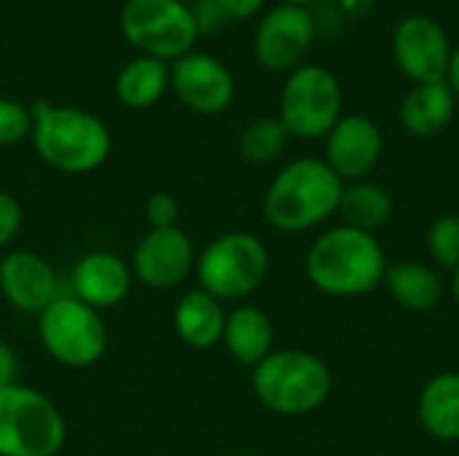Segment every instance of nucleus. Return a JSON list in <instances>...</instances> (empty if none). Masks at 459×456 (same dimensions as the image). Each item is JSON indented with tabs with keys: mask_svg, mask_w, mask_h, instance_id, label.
Listing matches in <instances>:
<instances>
[{
	"mask_svg": "<svg viewBox=\"0 0 459 456\" xmlns=\"http://www.w3.org/2000/svg\"><path fill=\"white\" fill-rule=\"evenodd\" d=\"M32 113V148L43 164L65 175H86L100 169L110 156V129L105 121L83 108L54 105L38 99Z\"/></svg>",
	"mask_w": 459,
	"mask_h": 456,
	"instance_id": "f257e3e1",
	"label": "nucleus"
},
{
	"mask_svg": "<svg viewBox=\"0 0 459 456\" xmlns=\"http://www.w3.org/2000/svg\"><path fill=\"white\" fill-rule=\"evenodd\" d=\"M304 271L320 293L358 298L385 282L387 258L374 234L342 223L312 242L304 258Z\"/></svg>",
	"mask_w": 459,
	"mask_h": 456,
	"instance_id": "f03ea898",
	"label": "nucleus"
},
{
	"mask_svg": "<svg viewBox=\"0 0 459 456\" xmlns=\"http://www.w3.org/2000/svg\"><path fill=\"white\" fill-rule=\"evenodd\" d=\"M344 183L323 161L301 156L285 164L264 194V218L282 234H301L323 226L339 212Z\"/></svg>",
	"mask_w": 459,
	"mask_h": 456,
	"instance_id": "7ed1b4c3",
	"label": "nucleus"
},
{
	"mask_svg": "<svg viewBox=\"0 0 459 456\" xmlns=\"http://www.w3.org/2000/svg\"><path fill=\"white\" fill-rule=\"evenodd\" d=\"M250 387L258 403L277 417H307L333 390L328 363L307 349H274L250 368Z\"/></svg>",
	"mask_w": 459,
	"mask_h": 456,
	"instance_id": "20e7f679",
	"label": "nucleus"
},
{
	"mask_svg": "<svg viewBox=\"0 0 459 456\" xmlns=\"http://www.w3.org/2000/svg\"><path fill=\"white\" fill-rule=\"evenodd\" d=\"M194 274L199 288L221 304L242 301L264 285L269 250L250 231H226L196 255Z\"/></svg>",
	"mask_w": 459,
	"mask_h": 456,
	"instance_id": "39448f33",
	"label": "nucleus"
},
{
	"mask_svg": "<svg viewBox=\"0 0 459 456\" xmlns=\"http://www.w3.org/2000/svg\"><path fill=\"white\" fill-rule=\"evenodd\" d=\"M67 427L59 409L27 384L0 390V456H56Z\"/></svg>",
	"mask_w": 459,
	"mask_h": 456,
	"instance_id": "423d86ee",
	"label": "nucleus"
},
{
	"mask_svg": "<svg viewBox=\"0 0 459 456\" xmlns=\"http://www.w3.org/2000/svg\"><path fill=\"white\" fill-rule=\"evenodd\" d=\"M121 35L143 56L175 62L194 51L199 30L183 0H126L118 16Z\"/></svg>",
	"mask_w": 459,
	"mask_h": 456,
	"instance_id": "0eeeda50",
	"label": "nucleus"
},
{
	"mask_svg": "<svg viewBox=\"0 0 459 456\" xmlns=\"http://www.w3.org/2000/svg\"><path fill=\"white\" fill-rule=\"evenodd\" d=\"M342 83L323 65L296 67L280 94V121L290 137L325 140V134L342 118Z\"/></svg>",
	"mask_w": 459,
	"mask_h": 456,
	"instance_id": "6e6552de",
	"label": "nucleus"
},
{
	"mask_svg": "<svg viewBox=\"0 0 459 456\" xmlns=\"http://www.w3.org/2000/svg\"><path fill=\"white\" fill-rule=\"evenodd\" d=\"M38 336L43 349L65 368H89L108 349L102 314L75 296H59L38 314Z\"/></svg>",
	"mask_w": 459,
	"mask_h": 456,
	"instance_id": "1a4fd4ad",
	"label": "nucleus"
},
{
	"mask_svg": "<svg viewBox=\"0 0 459 456\" xmlns=\"http://www.w3.org/2000/svg\"><path fill=\"white\" fill-rule=\"evenodd\" d=\"M315 35L317 24L309 8L280 3L261 16L253 38V54L272 73H293L309 54Z\"/></svg>",
	"mask_w": 459,
	"mask_h": 456,
	"instance_id": "9d476101",
	"label": "nucleus"
},
{
	"mask_svg": "<svg viewBox=\"0 0 459 456\" xmlns=\"http://www.w3.org/2000/svg\"><path fill=\"white\" fill-rule=\"evenodd\" d=\"M390 51H393L395 67L414 86L446 81L452 43H449L446 30L436 19L425 13H411L401 19L393 30Z\"/></svg>",
	"mask_w": 459,
	"mask_h": 456,
	"instance_id": "9b49d317",
	"label": "nucleus"
},
{
	"mask_svg": "<svg viewBox=\"0 0 459 456\" xmlns=\"http://www.w3.org/2000/svg\"><path fill=\"white\" fill-rule=\"evenodd\" d=\"M196 266L191 237L180 228H148L134 245L129 269L137 282L151 290H172L188 280Z\"/></svg>",
	"mask_w": 459,
	"mask_h": 456,
	"instance_id": "f8f14e48",
	"label": "nucleus"
},
{
	"mask_svg": "<svg viewBox=\"0 0 459 456\" xmlns=\"http://www.w3.org/2000/svg\"><path fill=\"white\" fill-rule=\"evenodd\" d=\"M169 86L175 97L199 116L223 113L237 94L231 70L204 51H191L169 65Z\"/></svg>",
	"mask_w": 459,
	"mask_h": 456,
	"instance_id": "ddd939ff",
	"label": "nucleus"
},
{
	"mask_svg": "<svg viewBox=\"0 0 459 456\" xmlns=\"http://www.w3.org/2000/svg\"><path fill=\"white\" fill-rule=\"evenodd\" d=\"M382 129L363 113H350L336 121L325 134V164L342 177V183L366 180L382 159Z\"/></svg>",
	"mask_w": 459,
	"mask_h": 456,
	"instance_id": "4468645a",
	"label": "nucleus"
},
{
	"mask_svg": "<svg viewBox=\"0 0 459 456\" xmlns=\"http://www.w3.org/2000/svg\"><path fill=\"white\" fill-rule=\"evenodd\" d=\"M0 296L24 314H40L59 298L56 274L32 250H13L0 258Z\"/></svg>",
	"mask_w": 459,
	"mask_h": 456,
	"instance_id": "2eb2a0df",
	"label": "nucleus"
},
{
	"mask_svg": "<svg viewBox=\"0 0 459 456\" xmlns=\"http://www.w3.org/2000/svg\"><path fill=\"white\" fill-rule=\"evenodd\" d=\"M132 282L134 277H132L129 263L121 255L108 253V250L86 253L73 269L75 298L89 304L97 312L118 306L129 296Z\"/></svg>",
	"mask_w": 459,
	"mask_h": 456,
	"instance_id": "dca6fc26",
	"label": "nucleus"
},
{
	"mask_svg": "<svg viewBox=\"0 0 459 456\" xmlns=\"http://www.w3.org/2000/svg\"><path fill=\"white\" fill-rule=\"evenodd\" d=\"M221 344L245 368H255L266 355L274 352V323L253 304H242L226 312V328Z\"/></svg>",
	"mask_w": 459,
	"mask_h": 456,
	"instance_id": "f3484780",
	"label": "nucleus"
},
{
	"mask_svg": "<svg viewBox=\"0 0 459 456\" xmlns=\"http://www.w3.org/2000/svg\"><path fill=\"white\" fill-rule=\"evenodd\" d=\"M172 325L178 339L191 349H212L223 339L226 309L218 298L202 288L188 290L172 312Z\"/></svg>",
	"mask_w": 459,
	"mask_h": 456,
	"instance_id": "a211bd4d",
	"label": "nucleus"
},
{
	"mask_svg": "<svg viewBox=\"0 0 459 456\" xmlns=\"http://www.w3.org/2000/svg\"><path fill=\"white\" fill-rule=\"evenodd\" d=\"M457 97L446 81L438 83H417L401 102L398 118L401 126L414 137H436L455 118Z\"/></svg>",
	"mask_w": 459,
	"mask_h": 456,
	"instance_id": "6ab92c4d",
	"label": "nucleus"
},
{
	"mask_svg": "<svg viewBox=\"0 0 459 456\" xmlns=\"http://www.w3.org/2000/svg\"><path fill=\"white\" fill-rule=\"evenodd\" d=\"M417 417L425 433L436 441H459V374L444 371L433 376L417 400Z\"/></svg>",
	"mask_w": 459,
	"mask_h": 456,
	"instance_id": "aec40b11",
	"label": "nucleus"
},
{
	"mask_svg": "<svg viewBox=\"0 0 459 456\" xmlns=\"http://www.w3.org/2000/svg\"><path fill=\"white\" fill-rule=\"evenodd\" d=\"M382 285L390 290L393 301L401 309L414 312V314L433 312L444 298L441 274L433 266L417 263V261H403V263L387 266Z\"/></svg>",
	"mask_w": 459,
	"mask_h": 456,
	"instance_id": "412c9836",
	"label": "nucleus"
},
{
	"mask_svg": "<svg viewBox=\"0 0 459 456\" xmlns=\"http://www.w3.org/2000/svg\"><path fill=\"white\" fill-rule=\"evenodd\" d=\"M167 89H169V62L143 56V54L129 59L116 78L118 102L134 110L156 105Z\"/></svg>",
	"mask_w": 459,
	"mask_h": 456,
	"instance_id": "4be33fe9",
	"label": "nucleus"
},
{
	"mask_svg": "<svg viewBox=\"0 0 459 456\" xmlns=\"http://www.w3.org/2000/svg\"><path fill=\"white\" fill-rule=\"evenodd\" d=\"M393 210L395 204L387 188L368 183V180L344 183L342 202H339V215L344 218V226L374 234L390 223Z\"/></svg>",
	"mask_w": 459,
	"mask_h": 456,
	"instance_id": "5701e85b",
	"label": "nucleus"
},
{
	"mask_svg": "<svg viewBox=\"0 0 459 456\" xmlns=\"http://www.w3.org/2000/svg\"><path fill=\"white\" fill-rule=\"evenodd\" d=\"M288 137L290 134H288V129L282 126V121L277 116L255 118L253 124L245 126V132L239 137V153L250 164H269L285 151Z\"/></svg>",
	"mask_w": 459,
	"mask_h": 456,
	"instance_id": "b1692460",
	"label": "nucleus"
},
{
	"mask_svg": "<svg viewBox=\"0 0 459 456\" xmlns=\"http://www.w3.org/2000/svg\"><path fill=\"white\" fill-rule=\"evenodd\" d=\"M428 255L436 266L455 271L459 266V215H441L428 228Z\"/></svg>",
	"mask_w": 459,
	"mask_h": 456,
	"instance_id": "393cba45",
	"label": "nucleus"
},
{
	"mask_svg": "<svg viewBox=\"0 0 459 456\" xmlns=\"http://www.w3.org/2000/svg\"><path fill=\"white\" fill-rule=\"evenodd\" d=\"M32 134V113L30 105L19 99L0 97V148H11Z\"/></svg>",
	"mask_w": 459,
	"mask_h": 456,
	"instance_id": "a878e982",
	"label": "nucleus"
},
{
	"mask_svg": "<svg viewBox=\"0 0 459 456\" xmlns=\"http://www.w3.org/2000/svg\"><path fill=\"white\" fill-rule=\"evenodd\" d=\"M178 215H180V204L172 194L156 191L145 199L148 228H172V226H178Z\"/></svg>",
	"mask_w": 459,
	"mask_h": 456,
	"instance_id": "bb28decb",
	"label": "nucleus"
},
{
	"mask_svg": "<svg viewBox=\"0 0 459 456\" xmlns=\"http://www.w3.org/2000/svg\"><path fill=\"white\" fill-rule=\"evenodd\" d=\"M22 220H24V212H22L19 199L8 191H0V250L16 239V234L22 231Z\"/></svg>",
	"mask_w": 459,
	"mask_h": 456,
	"instance_id": "cd10ccee",
	"label": "nucleus"
},
{
	"mask_svg": "<svg viewBox=\"0 0 459 456\" xmlns=\"http://www.w3.org/2000/svg\"><path fill=\"white\" fill-rule=\"evenodd\" d=\"M191 13H194V22H196L199 35H215L229 22L226 13H223V8L215 0H196L191 5Z\"/></svg>",
	"mask_w": 459,
	"mask_h": 456,
	"instance_id": "c85d7f7f",
	"label": "nucleus"
},
{
	"mask_svg": "<svg viewBox=\"0 0 459 456\" xmlns=\"http://www.w3.org/2000/svg\"><path fill=\"white\" fill-rule=\"evenodd\" d=\"M16 376H19V357H16L13 347L0 339V390L19 384Z\"/></svg>",
	"mask_w": 459,
	"mask_h": 456,
	"instance_id": "c756f323",
	"label": "nucleus"
},
{
	"mask_svg": "<svg viewBox=\"0 0 459 456\" xmlns=\"http://www.w3.org/2000/svg\"><path fill=\"white\" fill-rule=\"evenodd\" d=\"M221 8H223V13H226V19H253L264 5H266V0H215Z\"/></svg>",
	"mask_w": 459,
	"mask_h": 456,
	"instance_id": "7c9ffc66",
	"label": "nucleus"
},
{
	"mask_svg": "<svg viewBox=\"0 0 459 456\" xmlns=\"http://www.w3.org/2000/svg\"><path fill=\"white\" fill-rule=\"evenodd\" d=\"M374 3H377V0H339L342 11L350 13V16H366V13L371 11Z\"/></svg>",
	"mask_w": 459,
	"mask_h": 456,
	"instance_id": "2f4dec72",
	"label": "nucleus"
},
{
	"mask_svg": "<svg viewBox=\"0 0 459 456\" xmlns=\"http://www.w3.org/2000/svg\"><path fill=\"white\" fill-rule=\"evenodd\" d=\"M446 83L455 91V97H459V46L452 48V59H449V73H446Z\"/></svg>",
	"mask_w": 459,
	"mask_h": 456,
	"instance_id": "473e14b6",
	"label": "nucleus"
},
{
	"mask_svg": "<svg viewBox=\"0 0 459 456\" xmlns=\"http://www.w3.org/2000/svg\"><path fill=\"white\" fill-rule=\"evenodd\" d=\"M452 296H455V301H457L459 306V266L452 271Z\"/></svg>",
	"mask_w": 459,
	"mask_h": 456,
	"instance_id": "72a5a7b5",
	"label": "nucleus"
},
{
	"mask_svg": "<svg viewBox=\"0 0 459 456\" xmlns=\"http://www.w3.org/2000/svg\"><path fill=\"white\" fill-rule=\"evenodd\" d=\"M280 3H288V5H304V8H309L312 3H317V0H280Z\"/></svg>",
	"mask_w": 459,
	"mask_h": 456,
	"instance_id": "f704fd0d",
	"label": "nucleus"
},
{
	"mask_svg": "<svg viewBox=\"0 0 459 456\" xmlns=\"http://www.w3.org/2000/svg\"><path fill=\"white\" fill-rule=\"evenodd\" d=\"M231 456H250V454H231Z\"/></svg>",
	"mask_w": 459,
	"mask_h": 456,
	"instance_id": "c9c22d12",
	"label": "nucleus"
}]
</instances>
